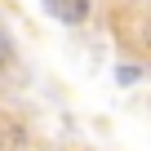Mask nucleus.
Wrapping results in <instances>:
<instances>
[{
	"label": "nucleus",
	"mask_w": 151,
	"mask_h": 151,
	"mask_svg": "<svg viewBox=\"0 0 151 151\" xmlns=\"http://www.w3.org/2000/svg\"><path fill=\"white\" fill-rule=\"evenodd\" d=\"M45 9H49L53 18H62V22H85L89 0H45Z\"/></svg>",
	"instance_id": "nucleus-1"
},
{
	"label": "nucleus",
	"mask_w": 151,
	"mask_h": 151,
	"mask_svg": "<svg viewBox=\"0 0 151 151\" xmlns=\"http://www.w3.org/2000/svg\"><path fill=\"white\" fill-rule=\"evenodd\" d=\"M9 58V40H5V31H0V62Z\"/></svg>",
	"instance_id": "nucleus-2"
}]
</instances>
